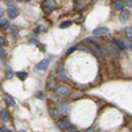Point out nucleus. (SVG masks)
Listing matches in <instances>:
<instances>
[{
  "label": "nucleus",
  "instance_id": "18",
  "mask_svg": "<svg viewBox=\"0 0 132 132\" xmlns=\"http://www.w3.org/2000/svg\"><path fill=\"white\" fill-rule=\"evenodd\" d=\"M124 44H126V48L127 49H131L132 50V42H129L128 40H124Z\"/></svg>",
  "mask_w": 132,
  "mask_h": 132
},
{
  "label": "nucleus",
  "instance_id": "6",
  "mask_svg": "<svg viewBox=\"0 0 132 132\" xmlns=\"http://www.w3.org/2000/svg\"><path fill=\"white\" fill-rule=\"evenodd\" d=\"M7 15H8V19H15V17H17V15H19V11H17V8H15V7H11V8H8V11H7Z\"/></svg>",
  "mask_w": 132,
  "mask_h": 132
},
{
  "label": "nucleus",
  "instance_id": "20",
  "mask_svg": "<svg viewBox=\"0 0 132 132\" xmlns=\"http://www.w3.org/2000/svg\"><path fill=\"white\" fill-rule=\"evenodd\" d=\"M128 8H132V0H126V3H124Z\"/></svg>",
  "mask_w": 132,
  "mask_h": 132
},
{
  "label": "nucleus",
  "instance_id": "29",
  "mask_svg": "<svg viewBox=\"0 0 132 132\" xmlns=\"http://www.w3.org/2000/svg\"><path fill=\"white\" fill-rule=\"evenodd\" d=\"M17 2H29V0H17Z\"/></svg>",
  "mask_w": 132,
  "mask_h": 132
},
{
  "label": "nucleus",
  "instance_id": "23",
  "mask_svg": "<svg viewBox=\"0 0 132 132\" xmlns=\"http://www.w3.org/2000/svg\"><path fill=\"white\" fill-rule=\"evenodd\" d=\"M4 44H5V38L3 36H0V46H3Z\"/></svg>",
  "mask_w": 132,
  "mask_h": 132
},
{
  "label": "nucleus",
  "instance_id": "12",
  "mask_svg": "<svg viewBox=\"0 0 132 132\" xmlns=\"http://www.w3.org/2000/svg\"><path fill=\"white\" fill-rule=\"evenodd\" d=\"M124 33H126V36H127L129 40H132V27H127V28L124 29Z\"/></svg>",
  "mask_w": 132,
  "mask_h": 132
},
{
  "label": "nucleus",
  "instance_id": "15",
  "mask_svg": "<svg viewBox=\"0 0 132 132\" xmlns=\"http://www.w3.org/2000/svg\"><path fill=\"white\" fill-rule=\"evenodd\" d=\"M70 25H71V21H63V23H61L60 28H61V29H65V28H68V27H70Z\"/></svg>",
  "mask_w": 132,
  "mask_h": 132
},
{
  "label": "nucleus",
  "instance_id": "22",
  "mask_svg": "<svg viewBox=\"0 0 132 132\" xmlns=\"http://www.w3.org/2000/svg\"><path fill=\"white\" fill-rule=\"evenodd\" d=\"M7 77H8V78H11V77H12V70H11L9 68H7Z\"/></svg>",
  "mask_w": 132,
  "mask_h": 132
},
{
  "label": "nucleus",
  "instance_id": "17",
  "mask_svg": "<svg viewBox=\"0 0 132 132\" xmlns=\"http://www.w3.org/2000/svg\"><path fill=\"white\" fill-rule=\"evenodd\" d=\"M0 25H3V28H9V23H8V20L2 19V24H0Z\"/></svg>",
  "mask_w": 132,
  "mask_h": 132
},
{
  "label": "nucleus",
  "instance_id": "8",
  "mask_svg": "<svg viewBox=\"0 0 132 132\" xmlns=\"http://www.w3.org/2000/svg\"><path fill=\"white\" fill-rule=\"evenodd\" d=\"M114 44L120 49V50H126V44H124V40H120V38H114Z\"/></svg>",
  "mask_w": 132,
  "mask_h": 132
},
{
  "label": "nucleus",
  "instance_id": "24",
  "mask_svg": "<svg viewBox=\"0 0 132 132\" xmlns=\"http://www.w3.org/2000/svg\"><path fill=\"white\" fill-rule=\"evenodd\" d=\"M11 32H12V33H15V35L17 33V30H16V28H15V27H12V28H11Z\"/></svg>",
  "mask_w": 132,
  "mask_h": 132
},
{
  "label": "nucleus",
  "instance_id": "10",
  "mask_svg": "<svg viewBox=\"0 0 132 132\" xmlns=\"http://www.w3.org/2000/svg\"><path fill=\"white\" fill-rule=\"evenodd\" d=\"M0 119H2L3 122H8V120H9V112L7 111V110L0 111Z\"/></svg>",
  "mask_w": 132,
  "mask_h": 132
},
{
  "label": "nucleus",
  "instance_id": "28",
  "mask_svg": "<svg viewBox=\"0 0 132 132\" xmlns=\"http://www.w3.org/2000/svg\"><path fill=\"white\" fill-rule=\"evenodd\" d=\"M3 15V8H0V16Z\"/></svg>",
  "mask_w": 132,
  "mask_h": 132
},
{
  "label": "nucleus",
  "instance_id": "33",
  "mask_svg": "<svg viewBox=\"0 0 132 132\" xmlns=\"http://www.w3.org/2000/svg\"><path fill=\"white\" fill-rule=\"evenodd\" d=\"M8 132H12V131H8Z\"/></svg>",
  "mask_w": 132,
  "mask_h": 132
},
{
  "label": "nucleus",
  "instance_id": "3",
  "mask_svg": "<svg viewBox=\"0 0 132 132\" xmlns=\"http://www.w3.org/2000/svg\"><path fill=\"white\" fill-rule=\"evenodd\" d=\"M57 8V3L54 2V0H46L45 3H44V9L46 11V12H52Z\"/></svg>",
  "mask_w": 132,
  "mask_h": 132
},
{
  "label": "nucleus",
  "instance_id": "19",
  "mask_svg": "<svg viewBox=\"0 0 132 132\" xmlns=\"http://www.w3.org/2000/svg\"><path fill=\"white\" fill-rule=\"evenodd\" d=\"M66 132H78V129H77L75 127H71V126H70L68 129H66Z\"/></svg>",
  "mask_w": 132,
  "mask_h": 132
},
{
  "label": "nucleus",
  "instance_id": "30",
  "mask_svg": "<svg viewBox=\"0 0 132 132\" xmlns=\"http://www.w3.org/2000/svg\"><path fill=\"white\" fill-rule=\"evenodd\" d=\"M19 132H25V131H24V129H20V131H19Z\"/></svg>",
  "mask_w": 132,
  "mask_h": 132
},
{
  "label": "nucleus",
  "instance_id": "7",
  "mask_svg": "<svg viewBox=\"0 0 132 132\" xmlns=\"http://www.w3.org/2000/svg\"><path fill=\"white\" fill-rule=\"evenodd\" d=\"M112 7H114L116 11H120V12H122L123 8H124V2H123V0H115L114 4H112Z\"/></svg>",
  "mask_w": 132,
  "mask_h": 132
},
{
  "label": "nucleus",
  "instance_id": "21",
  "mask_svg": "<svg viewBox=\"0 0 132 132\" xmlns=\"http://www.w3.org/2000/svg\"><path fill=\"white\" fill-rule=\"evenodd\" d=\"M75 49H78V46H71V48H70V49H69L68 52H66V53H68V54H70V53H73V52H74Z\"/></svg>",
  "mask_w": 132,
  "mask_h": 132
},
{
  "label": "nucleus",
  "instance_id": "2",
  "mask_svg": "<svg viewBox=\"0 0 132 132\" xmlns=\"http://www.w3.org/2000/svg\"><path fill=\"white\" fill-rule=\"evenodd\" d=\"M49 63H50L49 58H45V60L40 61V62H38V63H37V65L35 66V69H36L37 71H44V70H46V69H48Z\"/></svg>",
  "mask_w": 132,
  "mask_h": 132
},
{
  "label": "nucleus",
  "instance_id": "11",
  "mask_svg": "<svg viewBox=\"0 0 132 132\" xmlns=\"http://www.w3.org/2000/svg\"><path fill=\"white\" fill-rule=\"evenodd\" d=\"M119 19L122 20V21H127L129 19V11H122V12H120Z\"/></svg>",
  "mask_w": 132,
  "mask_h": 132
},
{
  "label": "nucleus",
  "instance_id": "9",
  "mask_svg": "<svg viewBox=\"0 0 132 132\" xmlns=\"http://www.w3.org/2000/svg\"><path fill=\"white\" fill-rule=\"evenodd\" d=\"M4 99H5V103H7L8 106H15V104H16V101H15V99L11 96L9 94H5Z\"/></svg>",
  "mask_w": 132,
  "mask_h": 132
},
{
  "label": "nucleus",
  "instance_id": "32",
  "mask_svg": "<svg viewBox=\"0 0 132 132\" xmlns=\"http://www.w3.org/2000/svg\"><path fill=\"white\" fill-rule=\"evenodd\" d=\"M95 132H101V131H95Z\"/></svg>",
  "mask_w": 132,
  "mask_h": 132
},
{
  "label": "nucleus",
  "instance_id": "25",
  "mask_svg": "<svg viewBox=\"0 0 132 132\" xmlns=\"http://www.w3.org/2000/svg\"><path fill=\"white\" fill-rule=\"evenodd\" d=\"M0 132H8V129L5 127H2V128H0Z\"/></svg>",
  "mask_w": 132,
  "mask_h": 132
},
{
  "label": "nucleus",
  "instance_id": "31",
  "mask_svg": "<svg viewBox=\"0 0 132 132\" xmlns=\"http://www.w3.org/2000/svg\"><path fill=\"white\" fill-rule=\"evenodd\" d=\"M0 24H2V19H0Z\"/></svg>",
  "mask_w": 132,
  "mask_h": 132
},
{
  "label": "nucleus",
  "instance_id": "14",
  "mask_svg": "<svg viewBox=\"0 0 132 132\" xmlns=\"http://www.w3.org/2000/svg\"><path fill=\"white\" fill-rule=\"evenodd\" d=\"M17 77H19V78H20L21 81H24V79L27 78V77H28V74H27L25 71H19V73H17Z\"/></svg>",
  "mask_w": 132,
  "mask_h": 132
},
{
  "label": "nucleus",
  "instance_id": "4",
  "mask_svg": "<svg viewBox=\"0 0 132 132\" xmlns=\"http://www.w3.org/2000/svg\"><path fill=\"white\" fill-rule=\"evenodd\" d=\"M108 33H110V29H108V28H106V27H101V28L94 29L93 35H94V36H103V35H108Z\"/></svg>",
  "mask_w": 132,
  "mask_h": 132
},
{
  "label": "nucleus",
  "instance_id": "13",
  "mask_svg": "<svg viewBox=\"0 0 132 132\" xmlns=\"http://www.w3.org/2000/svg\"><path fill=\"white\" fill-rule=\"evenodd\" d=\"M58 70H60V77H61V79H66V74H65V70H63V66H62V65L58 66Z\"/></svg>",
  "mask_w": 132,
  "mask_h": 132
},
{
  "label": "nucleus",
  "instance_id": "34",
  "mask_svg": "<svg viewBox=\"0 0 132 132\" xmlns=\"http://www.w3.org/2000/svg\"><path fill=\"white\" fill-rule=\"evenodd\" d=\"M0 87H2V85H0Z\"/></svg>",
  "mask_w": 132,
  "mask_h": 132
},
{
  "label": "nucleus",
  "instance_id": "16",
  "mask_svg": "<svg viewBox=\"0 0 132 132\" xmlns=\"http://www.w3.org/2000/svg\"><path fill=\"white\" fill-rule=\"evenodd\" d=\"M7 57V52L3 46H0V58H5Z\"/></svg>",
  "mask_w": 132,
  "mask_h": 132
},
{
  "label": "nucleus",
  "instance_id": "26",
  "mask_svg": "<svg viewBox=\"0 0 132 132\" xmlns=\"http://www.w3.org/2000/svg\"><path fill=\"white\" fill-rule=\"evenodd\" d=\"M30 42H32V44H37V40H36V38H32Z\"/></svg>",
  "mask_w": 132,
  "mask_h": 132
},
{
  "label": "nucleus",
  "instance_id": "1",
  "mask_svg": "<svg viewBox=\"0 0 132 132\" xmlns=\"http://www.w3.org/2000/svg\"><path fill=\"white\" fill-rule=\"evenodd\" d=\"M57 126H58L60 129L66 131V129H68V128L71 126V123H70V120H69L68 118H62V119H60L58 122H57Z\"/></svg>",
  "mask_w": 132,
  "mask_h": 132
},
{
  "label": "nucleus",
  "instance_id": "5",
  "mask_svg": "<svg viewBox=\"0 0 132 132\" xmlns=\"http://www.w3.org/2000/svg\"><path fill=\"white\" fill-rule=\"evenodd\" d=\"M56 91H57L58 95H66V94H69V93H70V89H69L68 86L62 85V86H58V87H57Z\"/></svg>",
  "mask_w": 132,
  "mask_h": 132
},
{
  "label": "nucleus",
  "instance_id": "27",
  "mask_svg": "<svg viewBox=\"0 0 132 132\" xmlns=\"http://www.w3.org/2000/svg\"><path fill=\"white\" fill-rule=\"evenodd\" d=\"M85 132H94V129H93V128H90V129H87V131H85Z\"/></svg>",
  "mask_w": 132,
  "mask_h": 132
}]
</instances>
